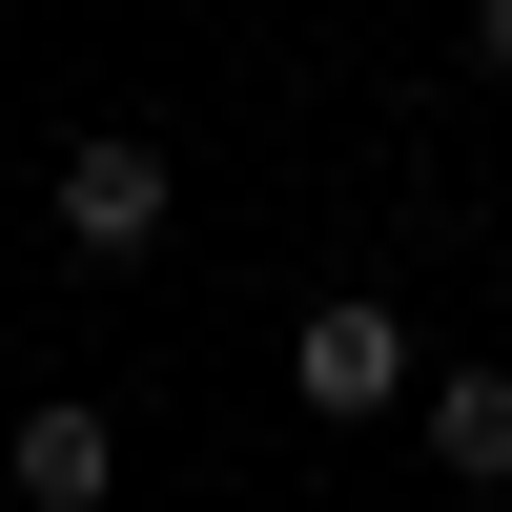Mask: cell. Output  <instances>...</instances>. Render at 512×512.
<instances>
[{
  "mask_svg": "<svg viewBox=\"0 0 512 512\" xmlns=\"http://www.w3.org/2000/svg\"><path fill=\"white\" fill-rule=\"evenodd\" d=\"M410 390H431V349H410L390 287H328V308L287 328V410H308V431H390Z\"/></svg>",
  "mask_w": 512,
  "mask_h": 512,
  "instance_id": "1",
  "label": "cell"
},
{
  "mask_svg": "<svg viewBox=\"0 0 512 512\" xmlns=\"http://www.w3.org/2000/svg\"><path fill=\"white\" fill-rule=\"evenodd\" d=\"M472 82H512V0H472Z\"/></svg>",
  "mask_w": 512,
  "mask_h": 512,
  "instance_id": "5",
  "label": "cell"
},
{
  "mask_svg": "<svg viewBox=\"0 0 512 512\" xmlns=\"http://www.w3.org/2000/svg\"><path fill=\"white\" fill-rule=\"evenodd\" d=\"M410 431H431L451 492H512V369H431V390H410Z\"/></svg>",
  "mask_w": 512,
  "mask_h": 512,
  "instance_id": "4",
  "label": "cell"
},
{
  "mask_svg": "<svg viewBox=\"0 0 512 512\" xmlns=\"http://www.w3.org/2000/svg\"><path fill=\"white\" fill-rule=\"evenodd\" d=\"M164 226H185L164 144H144V123H82V144H62V246H82V267H144Z\"/></svg>",
  "mask_w": 512,
  "mask_h": 512,
  "instance_id": "2",
  "label": "cell"
},
{
  "mask_svg": "<svg viewBox=\"0 0 512 512\" xmlns=\"http://www.w3.org/2000/svg\"><path fill=\"white\" fill-rule=\"evenodd\" d=\"M0 492H21V512H103V492H123V410H103V390L0 410Z\"/></svg>",
  "mask_w": 512,
  "mask_h": 512,
  "instance_id": "3",
  "label": "cell"
}]
</instances>
